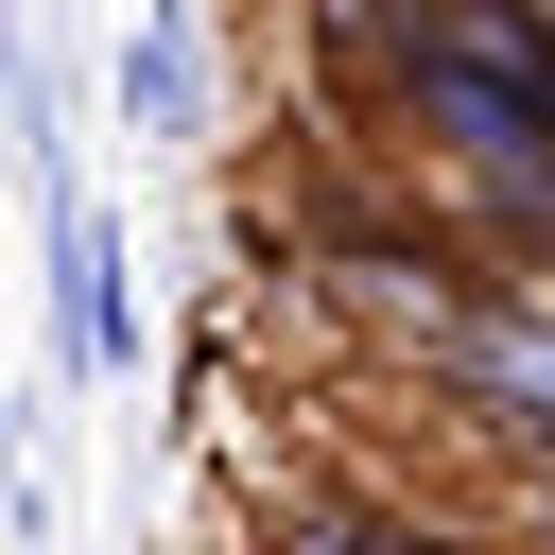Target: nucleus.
<instances>
[{"label":"nucleus","mask_w":555,"mask_h":555,"mask_svg":"<svg viewBox=\"0 0 555 555\" xmlns=\"http://www.w3.org/2000/svg\"><path fill=\"white\" fill-rule=\"evenodd\" d=\"M312 555H451V538H434V520H382V503H330Z\"/></svg>","instance_id":"nucleus-3"},{"label":"nucleus","mask_w":555,"mask_h":555,"mask_svg":"<svg viewBox=\"0 0 555 555\" xmlns=\"http://www.w3.org/2000/svg\"><path fill=\"white\" fill-rule=\"evenodd\" d=\"M121 104H139V121H191V35H173V17L121 35Z\"/></svg>","instance_id":"nucleus-2"},{"label":"nucleus","mask_w":555,"mask_h":555,"mask_svg":"<svg viewBox=\"0 0 555 555\" xmlns=\"http://www.w3.org/2000/svg\"><path fill=\"white\" fill-rule=\"evenodd\" d=\"M52 312H69V364H87V382L139 347V330H121V243H104L87 191H52Z\"/></svg>","instance_id":"nucleus-1"},{"label":"nucleus","mask_w":555,"mask_h":555,"mask_svg":"<svg viewBox=\"0 0 555 555\" xmlns=\"http://www.w3.org/2000/svg\"><path fill=\"white\" fill-rule=\"evenodd\" d=\"M538 243H555V225H538Z\"/></svg>","instance_id":"nucleus-4"}]
</instances>
